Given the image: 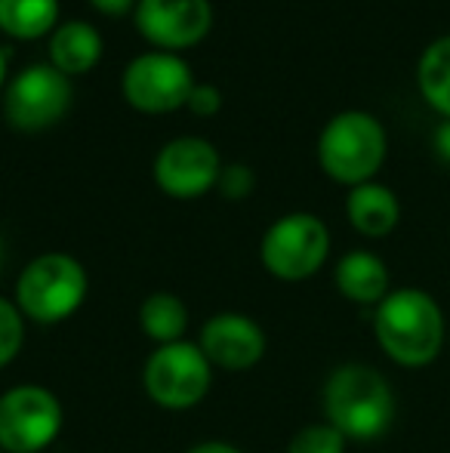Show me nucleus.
<instances>
[{"label":"nucleus","mask_w":450,"mask_h":453,"mask_svg":"<svg viewBox=\"0 0 450 453\" xmlns=\"http://www.w3.org/2000/svg\"><path fill=\"white\" fill-rule=\"evenodd\" d=\"M373 334L385 355L401 367H426L441 355L447 321L432 293L401 287L373 311Z\"/></svg>","instance_id":"nucleus-1"},{"label":"nucleus","mask_w":450,"mask_h":453,"mask_svg":"<svg viewBox=\"0 0 450 453\" xmlns=\"http://www.w3.org/2000/svg\"><path fill=\"white\" fill-rule=\"evenodd\" d=\"M324 417L352 441H373L395 423V392L370 364H342L324 382Z\"/></svg>","instance_id":"nucleus-2"},{"label":"nucleus","mask_w":450,"mask_h":453,"mask_svg":"<svg viewBox=\"0 0 450 453\" xmlns=\"http://www.w3.org/2000/svg\"><path fill=\"white\" fill-rule=\"evenodd\" d=\"M87 290L90 280L78 259L68 253H41L19 274L12 303L28 321L50 327L72 318L84 305Z\"/></svg>","instance_id":"nucleus-3"},{"label":"nucleus","mask_w":450,"mask_h":453,"mask_svg":"<svg viewBox=\"0 0 450 453\" xmlns=\"http://www.w3.org/2000/svg\"><path fill=\"white\" fill-rule=\"evenodd\" d=\"M318 161L339 185H364L385 161V130L367 111H342L327 120L318 139Z\"/></svg>","instance_id":"nucleus-4"},{"label":"nucleus","mask_w":450,"mask_h":453,"mask_svg":"<svg viewBox=\"0 0 450 453\" xmlns=\"http://www.w3.org/2000/svg\"><path fill=\"white\" fill-rule=\"evenodd\" d=\"M213 382V364L198 342L157 346L142 367V386L164 411H192L204 401Z\"/></svg>","instance_id":"nucleus-5"},{"label":"nucleus","mask_w":450,"mask_h":453,"mask_svg":"<svg viewBox=\"0 0 450 453\" xmlns=\"http://www.w3.org/2000/svg\"><path fill=\"white\" fill-rule=\"evenodd\" d=\"M331 253V232L312 213H287L271 222L259 244V259L265 272L278 280H306L312 278Z\"/></svg>","instance_id":"nucleus-6"},{"label":"nucleus","mask_w":450,"mask_h":453,"mask_svg":"<svg viewBox=\"0 0 450 453\" xmlns=\"http://www.w3.org/2000/svg\"><path fill=\"white\" fill-rule=\"evenodd\" d=\"M62 404L43 386H12L0 395V450L41 453L59 438Z\"/></svg>","instance_id":"nucleus-7"},{"label":"nucleus","mask_w":450,"mask_h":453,"mask_svg":"<svg viewBox=\"0 0 450 453\" xmlns=\"http://www.w3.org/2000/svg\"><path fill=\"white\" fill-rule=\"evenodd\" d=\"M120 90L124 99L130 102L136 111L145 114H167L176 111L188 102L194 90V81L188 65L176 53H142L124 68L120 78Z\"/></svg>","instance_id":"nucleus-8"},{"label":"nucleus","mask_w":450,"mask_h":453,"mask_svg":"<svg viewBox=\"0 0 450 453\" xmlns=\"http://www.w3.org/2000/svg\"><path fill=\"white\" fill-rule=\"evenodd\" d=\"M72 108V81L53 65H28L4 96V114L16 130L37 133L59 124Z\"/></svg>","instance_id":"nucleus-9"},{"label":"nucleus","mask_w":450,"mask_h":453,"mask_svg":"<svg viewBox=\"0 0 450 453\" xmlns=\"http://www.w3.org/2000/svg\"><path fill=\"white\" fill-rule=\"evenodd\" d=\"M223 161L219 151L201 136H179L167 142L155 157V182L164 195L192 201L217 188Z\"/></svg>","instance_id":"nucleus-10"},{"label":"nucleus","mask_w":450,"mask_h":453,"mask_svg":"<svg viewBox=\"0 0 450 453\" xmlns=\"http://www.w3.org/2000/svg\"><path fill=\"white\" fill-rule=\"evenodd\" d=\"M133 16L139 35L164 53L201 43L213 22L210 0H139Z\"/></svg>","instance_id":"nucleus-11"},{"label":"nucleus","mask_w":450,"mask_h":453,"mask_svg":"<svg viewBox=\"0 0 450 453\" xmlns=\"http://www.w3.org/2000/svg\"><path fill=\"white\" fill-rule=\"evenodd\" d=\"M198 346L213 367L250 370L263 361L269 342H265L263 327L253 318L238 315V311H223V315H213L201 327Z\"/></svg>","instance_id":"nucleus-12"},{"label":"nucleus","mask_w":450,"mask_h":453,"mask_svg":"<svg viewBox=\"0 0 450 453\" xmlns=\"http://www.w3.org/2000/svg\"><path fill=\"white\" fill-rule=\"evenodd\" d=\"M346 216L355 226V232L367 234V238H385L401 219V203L392 188L379 182H364L348 191Z\"/></svg>","instance_id":"nucleus-13"},{"label":"nucleus","mask_w":450,"mask_h":453,"mask_svg":"<svg viewBox=\"0 0 450 453\" xmlns=\"http://www.w3.org/2000/svg\"><path fill=\"white\" fill-rule=\"evenodd\" d=\"M337 290L358 305H379L389 296V269L370 250H352L337 263Z\"/></svg>","instance_id":"nucleus-14"},{"label":"nucleus","mask_w":450,"mask_h":453,"mask_svg":"<svg viewBox=\"0 0 450 453\" xmlns=\"http://www.w3.org/2000/svg\"><path fill=\"white\" fill-rule=\"evenodd\" d=\"M99 59H103V35L90 22H80V19L62 22L50 37V62L68 78L87 74L90 68H96Z\"/></svg>","instance_id":"nucleus-15"},{"label":"nucleus","mask_w":450,"mask_h":453,"mask_svg":"<svg viewBox=\"0 0 450 453\" xmlns=\"http://www.w3.org/2000/svg\"><path fill=\"white\" fill-rule=\"evenodd\" d=\"M139 327L157 346L182 342L188 330V309L176 293H151L139 305Z\"/></svg>","instance_id":"nucleus-16"},{"label":"nucleus","mask_w":450,"mask_h":453,"mask_svg":"<svg viewBox=\"0 0 450 453\" xmlns=\"http://www.w3.org/2000/svg\"><path fill=\"white\" fill-rule=\"evenodd\" d=\"M59 0H0V31L16 41H37L56 28Z\"/></svg>","instance_id":"nucleus-17"},{"label":"nucleus","mask_w":450,"mask_h":453,"mask_svg":"<svg viewBox=\"0 0 450 453\" xmlns=\"http://www.w3.org/2000/svg\"><path fill=\"white\" fill-rule=\"evenodd\" d=\"M416 81L429 105L450 118V35L426 47L420 68H416Z\"/></svg>","instance_id":"nucleus-18"},{"label":"nucleus","mask_w":450,"mask_h":453,"mask_svg":"<svg viewBox=\"0 0 450 453\" xmlns=\"http://www.w3.org/2000/svg\"><path fill=\"white\" fill-rule=\"evenodd\" d=\"M346 441L348 438L331 423H312L290 438L287 453H346Z\"/></svg>","instance_id":"nucleus-19"},{"label":"nucleus","mask_w":450,"mask_h":453,"mask_svg":"<svg viewBox=\"0 0 450 453\" xmlns=\"http://www.w3.org/2000/svg\"><path fill=\"white\" fill-rule=\"evenodd\" d=\"M25 346V315L12 299L0 296V367L16 361Z\"/></svg>","instance_id":"nucleus-20"},{"label":"nucleus","mask_w":450,"mask_h":453,"mask_svg":"<svg viewBox=\"0 0 450 453\" xmlns=\"http://www.w3.org/2000/svg\"><path fill=\"white\" fill-rule=\"evenodd\" d=\"M219 191L228 197V201H244L253 188H256V176L247 164H228L219 173Z\"/></svg>","instance_id":"nucleus-21"},{"label":"nucleus","mask_w":450,"mask_h":453,"mask_svg":"<svg viewBox=\"0 0 450 453\" xmlns=\"http://www.w3.org/2000/svg\"><path fill=\"white\" fill-rule=\"evenodd\" d=\"M186 105L192 108L198 118H213V114L223 108V93H219L213 84H194V90L188 96Z\"/></svg>","instance_id":"nucleus-22"},{"label":"nucleus","mask_w":450,"mask_h":453,"mask_svg":"<svg viewBox=\"0 0 450 453\" xmlns=\"http://www.w3.org/2000/svg\"><path fill=\"white\" fill-rule=\"evenodd\" d=\"M93 10L105 12V16H124V12L136 10L139 0H87Z\"/></svg>","instance_id":"nucleus-23"},{"label":"nucleus","mask_w":450,"mask_h":453,"mask_svg":"<svg viewBox=\"0 0 450 453\" xmlns=\"http://www.w3.org/2000/svg\"><path fill=\"white\" fill-rule=\"evenodd\" d=\"M435 151L445 164H450V118L435 130Z\"/></svg>","instance_id":"nucleus-24"},{"label":"nucleus","mask_w":450,"mask_h":453,"mask_svg":"<svg viewBox=\"0 0 450 453\" xmlns=\"http://www.w3.org/2000/svg\"><path fill=\"white\" fill-rule=\"evenodd\" d=\"M186 453H244V450H238L228 441H201V444H194V448H188Z\"/></svg>","instance_id":"nucleus-25"},{"label":"nucleus","mask_w":450,"mask_h":453,"mask_svg":"<svg viewBox=\"0 0 450 453\" xmlns=\"http://www.w3.org/2000/svg\"><path fill=\"white\" fill-rule=\"evenodd\" d=\"M4 78H6V53L0 50V87H4Z\"/></svg>","instance_id":"nucleus-26"},{"label":"nucleus","mask_w":450,"mask_h":453,"mask_svg":"<svg viewBox=\"0 0 450 453\" xmlns=\"http://www.w3.org/2000/svg\"><path fill=\"white\" fill-rule=\"evenodd\" d=\"M0 269H4V241H0Z\"/></svg>","instance_id":"nucleus-27"},{"label":"nucleus","mask_w":450,"mask_h":453,"mask_svg":"<svg viewBox=\"0 0 450 453\" xmlns=\"http://www.w3.org/2000/svg\"><path fill=\"white\" fill-rule=\"evenodd\" d=\"M447 342H450V327H447Z\"/></svg>","instance_id":"nucleus-28"},{"label":"nucleus","mask_w":450,"mask_h":453,"mask_svg":"<svg viewBox=\"0 0 450 453\" xmlns=\"http://www.w3.org/2000/svg\"><path fill=\"white\" fill-rule=\"evenodd\" d=\"M0 453H4V450H0Z\"/></svg>","instance_id":"nucleus-29"}]
</instances>
